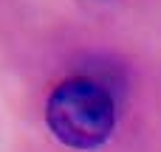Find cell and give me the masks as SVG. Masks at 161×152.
I'll use <instances>...</instances> for the list:
<instances>
[{
  "label": "cell",
  "mask_w": 161,
  "mask_h": 152,
  "mask_svg": "<svg viewBox=\"0 0 161 152\" xmlns=\"http://www.w3.org/2000/svg\"><path fill=\"white\" fill-rule=\"evenodd\" d=\"M45 121L65 147L79 152L99 149L113 135L116 104L105 85L93 79H68L48 96Z\"/></svg>",
  "instance_id": "1"
}]
</instances>
